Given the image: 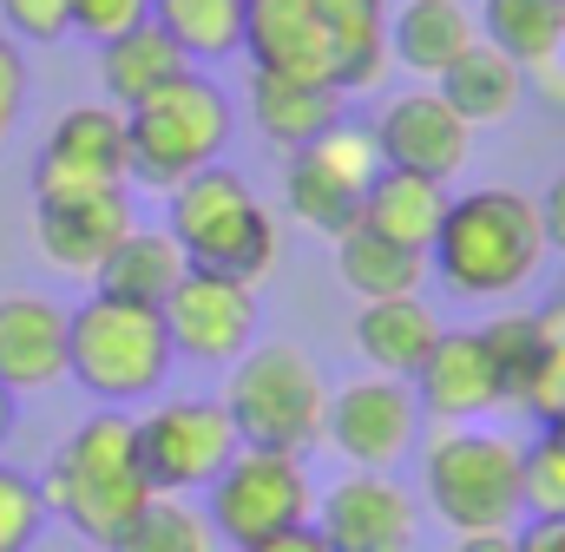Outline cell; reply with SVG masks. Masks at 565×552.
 <instances>
[{
    "instance_id": "36",
    "label": "cell",
    "mask_w": 565,
    "mask_h": 552,
    "mask_svg": "<svg viewBox=\"0 0 565 552\" xmlns=\"http://www.w3.org/2000/svg\"><path fill=\"white\" fill-rule=\"evenodd\" d=\"M66 7H73V33H86L93 46H106L126 26L151 20V0H66Z\"/></svg>"
},
{
    "instance_id": "2",
    "label": "cell",
    "mask_w": 565,
    "mask_h": 552,
    "mask_svg": "<svg viewBox=\"0 0 565 552\" xmlns=\"http://www.w3.org/2000/svg\"><path fill=\"white\" fill-rule=\"evenodd\" d=\"M40 500L79 540L106 546L145 500H151V480H145V460H139V434H132V408H93L86 414L53 447V460L40 474Z\"/></svg>"
},
{
    "instance_id": "19",
    "label": "cell",
    "mask_w": 565,
    "mask_h": 552,
    "mask_svg": "<svg viewBox=\"0 0 565 552\" xmlns=\"http://www.w3.org/2000/svg\"><path fill=\"white\" fill-rule=\"evenodd\" d=\"M244 53L257 73H282V79H322L329 73V40L316 20V0H244Z\"/></svg>"
},
{
    "instance_id": "13",
    "label": "cell",
    "mask_w": 565,
    "mask_h": 552,
    "mask_svg": "<svg viewBox=\"0 0 565 552\" xmlns=\"http://www.w3.org/2000/svg\"><path fill=\"white\" fill-rule=\"evenodd\" d=\"M322 440L349 460V467H369V474H395V460L415 454L422 440V402L408 382L395 375H362V382H342L322 408Z\"/></svg>"
},
{
    "instance_id": "22",
    "label": "cell",
    "mask_w": 565,
    "mask_h": 552,
    "mask_svg": "<svg viewBox=\"0 0 565 552\" xmlns=\"http://www.w3.org/2000/svg\"><path fill=\"white\" fill-rule=\"evenodd\" d=\"M434 93L473 126V132H487V126H513L520 119V106H526V66H513L500 46H487V40H473L440 79H434Z\"/></svg>"
},
{
    "instance_id": "32",
    "label": "cell",
    "mask_w": 565,
    "mask_h": 552,
    "mask_svg": "<svg viewBox=\"0 0 565 552\" xmlns=\"http://www.w3.org/2000/svg\"><path fill=\"white\" fill-rule=\"evenodd\" d=\"M480 349H487V362H493L500 402H507V408H520L526 375H533V362H540V329H533V309H507V316L480 322Z\"/></svg>"
},
{
    "instance_id": "31",
    "label": "cell",
    "mask_w": 565,
    "mask_h": 552,
    "mask_svg": "<svg viewBox=\"0 0 565 552\" xmlns=\"http://www.w3.org/2000/svg\"><path fill=\"white\" fill-rule=\"evenodd\" d=\"M99 552H224V546H217L204 507H191L184 493H151Z\"/></svg>"
},
{
    "instance_id": "18",
    "label": "cell",
    "mask_w": 565,
    "mask_h": 552,
    "mask_svg": "<svg viewBox=\"0 0 565 552\" xmlns=\"http://www.w3.org/2000/svg\"><path fill=\"white\" fill-rule=\"evenodd\" d=\"M66 382V309L40 289L0 296V389L46 395Z\"/></svg>"
},
{
    "instance_id": "5",
    "label": "cell",
    "mask_w": 565,
    "mask_h": 552,
    "mask_svg": "<svg viewBox=\"0 0 565 552\" xmlns=\"http://www.w3.org/2000/svg\"><path fill=\"white\" fill-rule=\"evenodd\" d=\"M224 414L237 427V447H277V454H309L322 440V408L329 382L309 349L296 342H250L231 362L224 382Z\"/></svg>"
},
{
    "instance_id": "38",
    "label": "cell",
    "mask_w": 565,
    "mask_h": 552,
    "mask_svg": "<svg viewBox=\"0 0 565 552\" xmlns=\"http://www.w3.org/2000/svg\"><path fill=\"white\" fill-rule=\"evenodd\" d=\"M533 329H540V362H565V289L546 309H533Z\"/></svg>"
},
{
    "instance_id": "42",
    "label": "cell",
    "mask_w": 565,
    "mask_h": 552,
    "mask_svg": "<svg viewBox=\"0 0 565 552\" xmlns=\"http://www.w3.org/2000/svg\"><path fill=\"white\" fill-rule=\"evenodd\" d=\"M526 86H540V99H546V106H559V113H565V60H553V66H540V73H526Z\"/></svg>"
},
{
    "instance_id": "9",
    "label": "cell",
    "mask_w": 565,
    "mask_h": 552,
    "mask_svg": "<svg viewBox=\"0 0 565 552\" xmlns=\"http://www.w3.org/2000/svg\"><path fill=\"white\" fill-rule=\"evenodd\" d=\"M382 171V151H375V132L369 126H349L335 119L322 138L282 151V211L309 231H322L329 244L362 217V198Z\"/></svg>"
},
{
    "instance_id": "41",
    "label": "cell",
    "mask_w": 565,
    "mask_h": 552,
    "mask_svg": "<svg viewBox=\"0 0 565 552\" xmlns=\"http://www.w3.org/2000/svg\"><path fill=\"white\" fill-rule=\"evenodd\" d=\"M520 552H565V520H533L526 533H513Z\"/></svg>"
},
{
    "instance_id": "37",
    "label": "cell",
    "mask_w": 565,
    "mask_h": 552,
    "mask_svg": "<svg viewBox=\"0 0 565 552\" xmlns=\"http://www.w3.org/2000/svg\"><path fill=\"white\" fill-rule=\"evenodd\" d=\"M20 106H26V60H20V46L0 33V145L20 126Z\"/></svg>"
},
{
    "instance_id": "34",
    "label": "cell",
    "mask_w": 565,
    "mask_h": 552,
    "mask_svg": "<svg viewBox=\"0 0 565 552\" xmlns=\"http://www.w3.org/2000/svg\"><path fill=\"white\" fill-rule=\"evenodd\" d=\"M46 527V500H40V480L7 467L0 460V552H26Z\"/></svg>"
},
{
    "instance_id": "6",
    "label": "cell",
    "mask_w": 565,
    "mask_h": 552,
    "mask_svg": "<svg viewBox=\"0 0 565 552\" xmlns=\"http://www.w3.org/2000/svg\"><path fill=\"white\" fill-rule=\"evenodd\" d=\"M126 145H132V184L145 191H178L191 171L224 164L231 151V93L211 73H178L158 86L145 106L126 113Z\"/></svg>"
},
{
    "instance_id": "29",
    "label": "cell",
    "mask_w": 565,
    "mask_h": 552,
    "mask_svg": "<svg viewBox=\"0 0 565 552\" xmlns=\"http://www.w3.org/2000/svg\"><path fill=\"white\" fill-rule=\"evenodd\" d=\"M335 276L349 296L362 302H382V296H422L427 283V257L422 251H402L388 237H375L369 224H349L335 237Z\"/></svg>"
},
{
    "instance_id": "28",
    "label": "cell",
    "mask_w": 565,
    "mask_h": 552,
    "mask_svg": "<svg viewBox=\"0 0 565 552\" xmlns=\"http://www.w3.org/2000/svg\"><path fill=\"white\" fill-rule=\"evenodd\" d=\"M473 26L487 46H500L526 73L565 60V0H480Z\"/></svg>"
},
{
    "instance_id": "8",
    "label": "cell",
    "mask_w": 565,
    "mask_h": 552,
    "mask_svg": "<svg viewBox=\"0 0 565 552\" xmlns=\"http://www.w3.org/2000/svg\"><path fill=\"white\" fill-rule=\"evenodd\" d=\"M204 520H211L217 546H250V540H270L282 527H309L316 520V480H309L302 454L237 447L224 460V474L204 487Z\"/></svg>"
},
{
    "instance_id": "35",
    "label": "cell",
    "mask_w": 565,
    "mask_h": 552,
    "mask_svg": "<svg viewBox=\"0 0 565 552\" xmlns=\"http://www.w3.org/2000/svg\"><path fill=\"white\" fill-rule=\"evenodd\" d=\"M0 33L13 46H60L73 33V7L66 0H0Z\"/></svg>"
},
{
    "instance_id": "11",
    "label": "cell",
    "mask_w": 565,
    "mask_h": 552,
    "mask_svg": "<svg viewBox=\"0 0 565 552\" xmlns=\"http://www.w3.org/2000/svg\"><path fill=\"white\" fill-rule=\"evenodd\" d=\"M132 184V145H126V113L106 99L66 106L33 158V204L53 198H86V191H126Z\"/></svg>"
},
{
    "instance_id": "10",
    "label": "cell",
    "mask_w": 565,
    "mask_h": 552,
    "mask_svg": "<svg viewBox=\"0 0 565 552\" xmlns=\"http://www.w3.org/2000/svg\"><path fill=\"white\" fill-rule=\"evenodd\" d=\"M132 434H139L151 493H184V500L204 493L237 454V427L217 395H164L145 414H132Z\"/></svg>"
},
{
    "instance_id": "20",
    "label": "cell",
    "mask_w": 565,
    "mask_h": 552,
    "mask_svg": "<svg viewBox=\"0 0 565 552\" xmlns=\"http://www.w3.org/2000/svg\"><path fill=\"white\" fill-rule=\"evenodd\" d=\"M473 40H480V26H473V7H467V0H402V7L388 13V60H395L402 73L427 79V86H434Z\"/></svg>"
},
{
    "instance_id": "23",
    "label": "cell",
    "mask_w": 565,
    "mask_h": 552,
    "mask_svg": "<svg viewBox=\"0 0 565 552\" xmlns=\"http://www.w3.org/2000/svg\"><path fill=\"white\" fill-rule=\"evenodd\" d=\"M440 342V316L427 309L422 296H382L355 309V349L369 362V375H395L408 382L427 362V349Z\"/></svg>"
},
{
    "instance_id": "39",
    "label": "cell",
    "mask_w": 565,
    "mask_h": 552,
    "mask_svg": "<svg viewBox=\"0 0 565 552\" xmlns=\"http://www.w3.org/2000/svg\"><path fill=\"white\" fill-rule=\"evenodd\" d=\"M237 552H329V540L316 533V520L309 527H282V533H270V540H250V546Z\"/></svg>"
},
{
    "instance_id": "15",
    "label": "cell",
    "mask_w": 565,
    "mask_h": 552,
    "mask_svg": "<svg viewBox=\"0 0 565 552\" xmlns=\"http://www.w3.org/2000/svg\"><path fill=\"white\" fill-rule=\"evenodd\" d=\"M375 151H382V164H395V171H422L434 184H447L467 158H473V126L434 93V86H408V93H395L382 113H375Z\"/></svg>"
},
{
    "instance_id": "27",
    "label": "cell",
    "mask_w": 565,
    "mask_h": 552,
    "mask_svg": "<svg viewBox=\"0 0 565 552\" xmlns=\"http://www.w3.org/2000/svg\"><path fill=\"white\" fill-rule=\"evenodd\" d=\"M184 270H191V264H184V251L171 244V231H145V224H132V231L119 237V251L93 270V289H99V296H119V302L158 309V302L178 289Z\"/></svg>"
},
{
    "instance_id": "43",
    "label": "cell",
    "mask_w": 565,
    "mask_h": 552,
    "mask_svg": "<svg viewBox=\"0 0 565 552\" xmlns=\"http://www.w3.org/2000/svg\"><path fill=\"white\" fill-rule=\"evenodd\" d=\"M454 552H520V546H513V527H493V533H460Z\"/></svg>"
},
{
    "instance_id": "4",
    "label": "cell",
    "mask_w": 565,
    "mask_h": 552,
    "mask_svg": "<svg viewBox=\"0 0 565 552\" xmlns=\"http://www.w3.org/2000/svg\"><path fill=\"white\" fill-rule=\"evenodd\" d=\"M66 382L86 389L99 408L158 402V389L171 382L164 316L93 289L79 309H66Z\"/></svg>"
},
{
    "instance_id": "21",
    "label": "cell",
    "mask_w": 565,
    "mask_h": 552,
    "mask_svg": "<svg viewBox=\"0 0 565 552\" xmlns=\"http://www.w3.org/2000/svg\"><path fill=\"white\" fill-rule=\"evenodd\" d=\"M316 20L329 40L335 93H375L388 79V0H316Z\"/></svg>"
},
{
    "instance_id": "1",
    "label": "cell",
    "mask_w": 565,
    "mask_h": 552,
    "mask_svg": "<svg viewBox=\"0 0 565 552\" xmlns=\"http://www.w3.org/2000/svg\"><path fill=\"white\" fill-rule=\"evenodd\" d=\"M540 264H546L540 204L526 191H507V184H480V191L447 198V217L427 244V270L467 302H500V296L526 289Z\"/></svg>"
},
{
    "instance_id": "26",
    "label": "cell",
    "mask_w": 565,
    "mask_h": 552,
    "mask_svg": "<svg viewBox=\"0 0 565 552\" xmlns=\"http://www.w3.org/2000/svg\"><path fill=\"white\" fill-rule=\"evenodd\" d=\"M178 73H191V60L171 46V33H158L151 20L139 26H126L119 40H106L99 46V86H106V106H119V113H132L145 106L158 86H171Z\"/></svg>"
},
{
    "instance_id": "12",
    "label": "cell",
    "mask_w": 565,
    "mask_h": 552,
    "mask_svg": "<svg viewBox=\"0 0 565 552\" xmlns=\"http://www.w3.org/2000/svg\"><path fill=\"white\" fill-rule=\"evenodd\" d=\"M158 316H164L171 355H191L204 369H231L264 329L257 283H237V276H217V270H184L178 289L158 302Z\"/></svg>"
},
{
    "instance_id": "40",
    "label": "cell",
    "mask_w": 565,
    "mask_h": 552,
    "mask_svg": "<svg viewBox=\"0 0 565 552\" xmlns=\"http://www.w3.org/2000/svg\"><path fill=\"white\" fill-rule=\"evenodd\" d=\"M540 204V231H546V251H565V171L546 184V198H533Z\"/></svg>"
},
{
    "instance_id": "17",
    "label": "cell",
    "mask_w": 565,
    "mask_h": 552,
    "mask_svg": "<svg viewBox=\"0 0 565 552\" xmlns=\"http://www.w3.org/2000/svg\"><path fill=\"white\" fill-rule=\"evenodd\" d=\"M408 389L422 402V421H440V427H473L493 408H507L500 382H493V362L480 349V329H440L427 362L408 375Z\"/></svg>"
},
{
    "instance_id": "44",
    "label": "cell",
    "mask_w": 565,
    "mask_h": 552,
    "mask_svg": "<svg viewBox=\"0 0 565 552\" xmlns=\"http://www.w3.org/2000/svg\"><path fill=\"white\" fill-rule=\"evenodd\" d=\"M13 402H20V395H7V389H0V440L13 434Z\"/></svg>"
},
{
    "instance_id": "33",
    "label": "cell",
    "mask_w": 565,
    "mask_h": 552,
    "mask_svg": "<svg viewBox=\"0 0 565 552\" xmlns=\"http://www.w3.org/2000/svg\"><path fill=\"white\" fill-rule=\"evenodd\" d=\"M520 513H533V520H565V440L553 427L520 447Z\"/></svg>"
},
{
    "instance_id": "30",
    "label": "cell",
    "mask_w": 565,
    "mask_h": 552,
    "mask_svg": "<svg viewBox=\"0 0 565 552\" xmlns=\"http://www.w3.org/2000/svg\"><path fill=\"white\" fill-rule=\"evenodd\" d=\"M151 26L171 33L191 66L244 53V0H151Z\"/></svg>"
},
{
    "instance_id": "14",
    "label": "cell",
    "mask_w": 565,
    "mask_h": 552,
    "mask_svg": "<svg viewBox=\"0 0 565 552\" xmlns=\"http://www.w3.org/2000/svg\"><path fill=\"white\" fill-rule=\"evenodd\" d=\"M316 533L329 540V552H415L422 500L395 474L349 467L329 493H316Z\"/></svg>"
},
{
    "instance_id": "7",
    "label": "cell",
    "mask_w": 565,
    "mask_h": 552,
    "mask_svg": "<svg viewBox=\"0 0 565 552\" xmlns=\"http://www.w3.org/2000/svg\"><path fill=\"white\" fill-rule=\"evenodd\" d=\"M422 500L454 533H493L520 520V440L487 427H440L422 447Z\"/></svg>"
},
{
    "instance_id": "24",
    "label": "cell",
    "mask_w": 565,
    "mask_h": 552,
    "mask_svg": "<svg viewBox=\"0 0 565 552\" xmlns=\"http://www.w3.org/2000/svg\"><path fill=\"white\" fill-rule=\"evenodd\" d=\"M342 93L322 86V79H282V73H257L250 66V119L270 151H296L309 138H322L342 119Z\"/></svg>"
},
{
    "instance_id": "3",
    "label": "cell",
    "mask_w": 565,
    "mask_h": 552,
    "mask_svg": "<svg viewBox=\"0 0 565 552\" xmlns=\"http://www.w3.org/2000/svg\"><path fill=\"white\" fill-rule=\"evenodd\" d=\"M164 231L191 270H217L237 283H264L282 257V231L244 171L204 164L178 191H164Z\"/></svg>"
},
{
    "instance_id": "25",
    "label": "cell",
    "mask_w": 565,
    "mask_h": 552,
    "mask_svg": "<svg viewBox=\"0 0 565 552\" xmlns=\"http://www.w3.org/2000/svg\"><path fill=\"white\" fill-rule=\"evenodd\" d=\"M440 217H447V184H434V178H422V171L382 164L375 184H369V198H362V217H355V224H369L375 237H388V244L422 251L427 257Z\"/></svg>"
},
{
    "instance_id": "16",
    "label": "cell",
    "mask_w": 565,
    "mask_h": 552,
    "mask_svg": "<svg viewBox=\"0 0 565 552\" xmlns=\"http://www.w3.org/2000/svg\"><path fill=\"white\" fill-rule=\"evenodd\" d=\"M132 191H86V198H53V204H33V244L53 270L66 276H93L119 237L132 231Z\"/></svg>"
}]
</instances>
